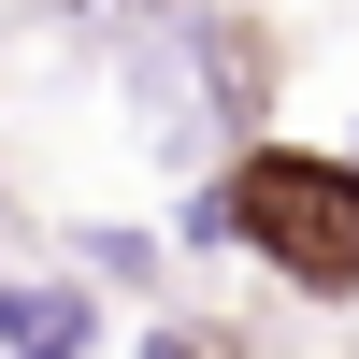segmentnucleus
Here are the masks:
<instances>
[{"label": "nucleus", "instance_id": "39448f33", "mask_svg": "<svg viewBox=\"0 0 359 359\" xmlns=\"http://www.w3.org/2000/svg\"><path fill=\"white\" fill-rule=\"evenodd\" d=\"M331 144H345V158H359V115H345V130H331Z\"/></svg>", "mask_w": 359, "mask_h": 359}, {"label": "nucleus", "instance_id": "f257e3e1", "mask_svg": "<svg viewBox=\"0 0 359 359\" xmlns=\"http://www.w3.org/2000/svg\"><path fill=\"white\" fill-rule=\"evenodd\" d=\"M172 259H259L287 302L345 316L359 302V158L345 144H302V130H259L230 144L216 172L172 187Z\"/></svg>", "mask_w": 359, "mask_h": 359}, {"label": "nucleus", "instance_id": "7ed1b4c3", "mask_svg": "<svg viewBox=\"0 0 359 359\" xmlns=\"http://www.w3.org/2000/svg\"><path fill=\"white\" fill-rule=\"evenodd\" d=\"M57 273H86L101 302H172V230L158 216H72L57 230Z\"/></svg>", "mask_w": 359, "mask_h": 359}, {"label": "nucleus", "instance_id": "20e7f679", "mask_svg": "<svg viewBox=\"0 0 359 359\" xmlns=\"http://www.w3.org/2000/svg\"><path fill=\"white\" fill-rule=\"evenodd\" d=\"M115 345H130V359H245V331H230V316H201V302H144Z\"/></svg>", "mask_w": 359, "mask_h": 359}, {"label": "nucleus", "instance_id": "f03ea898", "mask_svg": "<svg viewBox=\"0 0 359 359\" xmlns=\"http://www.w3.org/2000/svg\"><path fill=\"white\" fill-rule=\"evenodd\" d=\"M101 345H115V302L86 273H57V259L15 273L0 259V359H101Z\"/></svg>", "mask_w": 359, "mask_h": 359}, {"label": "nucleus", "instance_id": "423d86ee", "mask_svg": "<svg viewBox=\"0 0 359 359\" xmlns=\"http://www.w3.org/2000/svg\"><path fill=\"white\" fill-rule=\"evenodd\" d=\"M0 216H15V172H0Z\"/></svg>", "mask_w": 359, "mask_h": 359}]
</instances>
